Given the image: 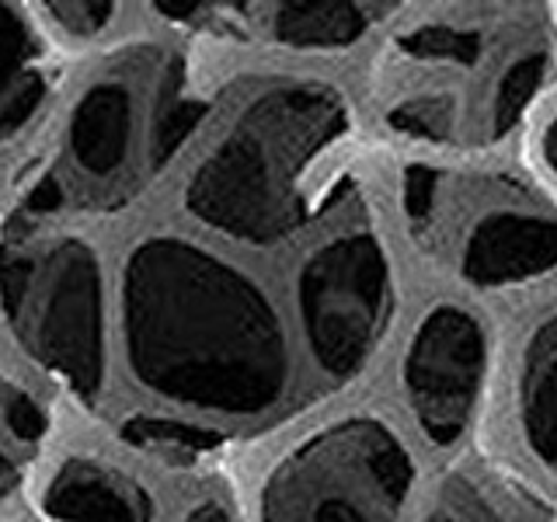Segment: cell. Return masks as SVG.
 I'll return each mask as SVG.
<instances>
[{
    "label": "cell",
    "mask_w": 557,
    "mask_h": 522,
    "mask_svg": "<svg viewBox=\"0 0 557 522\" xmlns=\"http://www.w3.org/2000/svg\"><path fill=\"white\" fill-rule=\"evenodd\" d=\"M42 512L52 522H153V498L126 470L74 457L46 484Z\"/></svg>",
    "instance_id": "obj_10"
},
{
    "label": "cell",
    "mask_w": 557,
    "mask_h": 522,
    "mask_svg": "<svg viewBox=\"0 0 557 522\" xmlns=\"http://www.w3.org/2000/svg\"><path fill=\"white\" fill-rule=\"evenodd\" d=\"M122 335L133 376L174 405L255 422L289 390V338L265 289L185 237L129 251Z\"/></svg>",
    "instance_id": "obj_1"
},
{
    "label": "cell",
    "mask_w": 557,
    "mask_h": 522,
    "mask_svg": "<svg viewBox=\"0 0 557 522\" xmlns=\"http://www.w3.org/2000/svg\"><path fill=\"white\" fill-rule=\"evenodd\" d=\"M0 310L46 373L81 400L104 387V278L77 237L0 248Z\"/></svg>",
    "instance_id": "obj_5"
},
{
    "label": "cell",
    "mask_w": 557,
    "mask_h": 522,
    "mask_svg": "<svg viewBox=\"0 0 557 522\" xmlns=\"http://www.w3.org/2000/svg\"><path fill=\"white\" fill-rule=\"evenodd\" d=\"M139 147V98L136 87L109 74L95 80L74 104L66 129L70 178L84 191H98L104 202L119 196V185L129 178L133 153Z\"/></svg>",
    "instance_id": "obj_9"
},
{
    "label": "cell",
    "mask_w": 557,
    "mask_h": 522,
    "mask_svg": "<svg viewBox=\"0 0 557 522\" xmlns=\"http://www.w3.org/2000/svg\"><path fill=\"white\" fill-rule=\"evenodd\" d=\"M348 133L335 87L286 80L255 95L185 188L188 213L240 244L286 240L310 220L313 174Z\"/></svg>",
    "instance_id": "obj_2"
},
{
    "label": "cell",
    "mask_w": 557,
    "mask_h": 522,
    "mask_svg": "<svg viewBox=\"0 0 557 522\" xmlns=\"http://www.w3.org/2000/svg\"><path fill=\"white\" fill-rule=\"evenodd\" d=\"M307 345L335 380L356 376L394 313V272L370 231H342L313 248L296 275Z\"/></svg>",
    "instance_id": "obj_7"
},
{
    "label": "cell",
    "mask_w": 557,
    "mask_h": 522,
    "mask_svg": "<svg viewBox=\"0 0 557 522\" xmlns=\"http://www.w3.org/2000/svg\"><path fill=\"white\" fill-rule=\"evenodd\" d=\"M46 408L25 387L0 376V498L22 484L25 470L46 443Z\"/></svg>",
    "instance_id": "obj_15"
},
{
    "label": "cell",
    "mask_w": 557,
    "mask_h": 522,
    "mask_svg": "<svg viewBox=\"0 0 557 522\" xmlns=\"http://www.w3.org/2000/svg\"><path fill=\"white\" fill-rule=\"evenodd\" d=\"M185 522H234V515L223 501H202L188 512Z\"/></svg>",
    "instance_id": "obj_20"
},
{
    "label": "cell",
    "mask_w": 557,
    "mask_h": 522,
    "mask_svg": "<svg viewBox=\"0 0 557 522\" xmlns=\"http://www.w3.org/2000/svg\"><path fill=\"white\" fill-rule=\"evenodd\" d=\"M49 98V66L28 17L0 4V144L28 129Z\"/></svg>",
    "instance_id": "obj_13"
},
{
    "label": "cell",
    "mask_w": 557,
    "mask_h": 522,
    "mask_svg": "<svg viewBox=\"0 0 557 522\" xmlns=\"http://www.w3.org/2000/svg\"><path fill=\"white\" fill-rule=\"evenodd\" d=\"M540 150H544V161H547V167L554 171V178H557V112L547 119L544 133H540Z\"/></svg>",
    "instance_id": "obj_21"
},
{
    "label": "cell",
    "mask_w": 557,
    "mask_h": 522,
    "mask_svg": "<svg viewBox=\"0 0 557 522\" xmlns=\"http://www.w3.org/2000/svg\"><path fill=\"white\" fill-rule=\"evenodd\" d=\"M425 522H554V509L512 470L470 460L446 474Z\"/></svg>",
    "instance_id": "obj_11"
},
{
    "label": "cell",
    "mask_w": 557,
    "mask_h": 522,
    "mask_svg": "<svg viewBox=\"0 0 557 522\" xmlns=\"http://www.w3.org/2000/svg\"><path fill=\"white\" fill-rule=\"evenodd\" d=\"M487 373V335L481 321L457 303L432 307L414 324L400 387L418 428L435 446H453L470 428Z\"/></svg>",
    "instance_id": "obj_8"
},
{
    "label": "cell",
    "mask_w": 557,
    "mask_h": 522,
    "mask_svg": "<svg viewBox=\"0 0 557 522\" xmlns=\"http://www.w3.org/2000/svg\"><path fill=\"white\" fill-rule=\"evenodd\" d=\"M411 484L405 439L376 414H352L278 460L261 492V522H400Z\"/></svg>",
    "instance_id": "obj_6"
},
{
    "label": "cell",
    "mask_w": 557,
    "mask_h": 522,
    "mask_svg": "<svg viewBox=\"0 0 557 522\" xmlns=\"http://www.w3.org/2000/svg\"><path fill=\"white\" fill-rule=\"evenodd\" d=\"M57 25L77 39H91L115 17V4H101V0H74V4H49Z\"/></svg>",
    "instance_id": "obj_18"
},
{
    "label": "cell",
    "mask_w": 557,
    "mask_h": 522,
    "mask_svg": "<svg viewBox=\"0 0 557 522\" xmlns=\"http://www.w3.org/2000/svg\"><path fill=\"white\" fill-rule=\"evenodd\" d=\"M209 112V98L199 95H188L182 87V74L178 70H168L164 84L157 87V115H153V126H150V164L161 167L168 157L178 150L185 139L196 133V126L206 119Z\"/></svg>",
    "instance_id": "obj_17"
},
{
    "label": "cell",
    "mask_w": 557,
    "mask_h": 522,
    "mask_svg": "<svg viewBox=\"0 0 557 522\" xmlns=\"http://www.w3.org/2000/svg\"><path fill=\"white\" fill-rule=\"evenodd\" d=\"M400 196L414 240L467 286L512 289L557 269V213L519 178H463L411 164Z\"/></svg>",
    "instance_id": "obj_4"
},
{
    "label": "cell",
    "mask_w": 557,
    "mask_h": 522,
    "mask_svg": "<svg viewBox=\"0 0 557 522\" xmlns=\"http://www.w3.org/2000/svg\"><path fill=\"white\" fill-rule=\"evenodd\" d=\"M66 202V188H63V178L60 174H42L35 188L25 196L22 202V216L25 220H39V216H52L60 213Z\"/></svg>",
    "instance_id": "obj_19"
},
{
    "label": "cell",
    "mask_w": 557,
    "mask_h": 522,
    "mask_svg": "<svg viewBox=\"0 0 557 522\" xmlns=\"http://www.w3.org/2000/svg\"><path fill=\"white\" fill-rule=\"evenodd\" d=\"M516 418L533 460L557 477V303L540 318L519 348Z\"/></svg>",
    "instance_id": "obj_12"
},
{
    "label": "cell",
    "mask_w": 557,
    "mask_h": 522,
    "mask_svg": "<svg viewBox=\"0 0 557 522\" xmlns=\"http://www.w3.org/2000/svg\"><path fill=\"white\" fill-rule=\"evenodd\" d=\"M373 4L348 0H296L272 11V39L293 49H345L376 22Z\"/></svg>",
    "instance_id": "obj_14"
},
{
    "label": "cell",
    "mask_w": 557,
    "mask_h": 522,
    "mask_svg": "<svg viewBox=\"0 0 557 522\" xmlns=\"http://www.w3.org/2000/svg\"><path fill=\"white\" fill-rule=\"evenodd\" d=\"M122 439L144 452H153V457H164L168 463L202 460L223 446V435L213 428H202L191 422H174V418H157V414L129 418V422L122 425Z\"/></svg>",
    "instance_id": "obj_16"
},
{
    "label": "cell",
    "mask_w": 557,
    "mask_h": 522,
    "mask_svg": "<svg viewBox=\"0 0 557 522\" xmlns=\"http://www.w3.org/2000/svg\"><path fill=\"white\" fill-rule=\"evenodd\" d=\"M547 77V49L533 32L512 35L487 17H425L394 39L383 119L425 147L463 144L478 133L467 98L481 95L487 139L519 126Z\"/></svg>",
    "instance_id": "obj_3"
}]
</instances>
